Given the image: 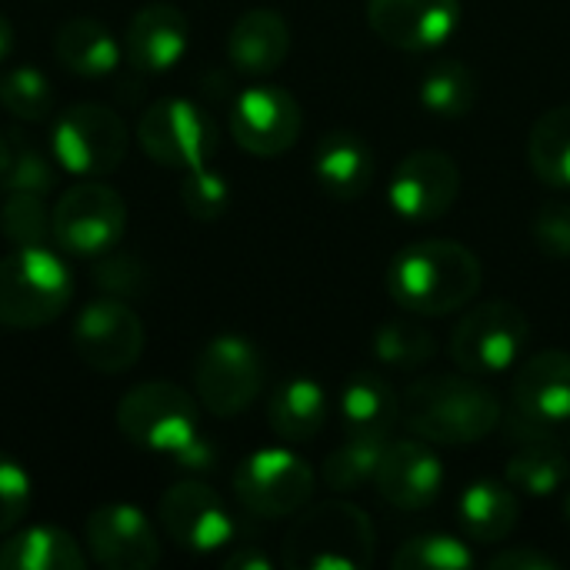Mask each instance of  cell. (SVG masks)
<instances>
[{
    "label": "cell",
    "instance_id": "10",
    "mask_svg": "<svg viewBox=\"0 0 570 570\" xmlns=\"http://www.w3.org/2000/svg\"><path fill=\"white\" fill-rule=\"evenodd\" d=\"M264 387V357L261 351L237 337H214L194 364V394L197 404L214 417H240Z\"/></svg>",
    "mask_w": 570,
    "mask_h": 570
},
{
    "label": "cell",
    "instance_id": "1",
    "mask_svg": "<svg viewBox=\"0 0 570 570\" xmlns=\"http://www.w3.org/2000/svg\"><path fill=\"white\" fill-rule=\"evenodd\" d=\"M484 271L478 254L448 237L414 240L387 267V294L417 317H448L464 311L481 291Z\"/></svg>",
    "mask_w": 570,
    "mask_h": 570
},
{
    "label": "cell",
    "instance_id": "8",
    "mask_svg": "<svg viewBox=\"0 0 570 570\" xmlns=\"http://www.w3.org/2000/svg\"><path fill=\"white\" fill-rule=\"evenodd\" d=\"M127 230V204L104 180H83L50 210V237L73 257H104L120 244Z\"/></svg>",
    "mask_w": 570,
    "mask_h": 570
},
{
    "label": "cell",
    "instance_id": "9",
    "mask_svg": "<svg viewBox=\"0 0 570 570\" xmlns=\"http://www.w3.org/2000/svg\"><path fill=\"white\" fill-rule=\"evenodd\" d=\"M130 134L117 110L104 104H73L53 120L50 150L57 167L77 177H104L120 167Z\"/></svg>",
    "mask_w": 570,
    "mask_h": 570
},
{
    "label": "cell",
    "instance_id": "2",
    "mask_svg": "<svg viewBox=\"0 0 570 570\" xmlns=\"http://www.w3.org/2000/svg\"><path fill=\"white\" fill-rule=\"evenodd\" d=\"M401 421L428 444L464 448L491 438L504 421V407L474 374H431L401 397Z\"/></svg>",
    "mask_w": 570,
    "mask_h": 570
},
{
    "label": "cell",
    "instance_id": "14",
    "mask_svg": "<svg viewBox=\"0 0 570 570\" xmlns=\"http://www.w3.org/2000/svg\"><path fill=\"white\" fill-rule=\"evenodd\" d=\"M304 130V110L297 97L284 87L261 83L237 94L230 107V134L240 150L254 157L287 154Z\"/></svg>",
    "mask_w": 570,
    "mask_h": 570
},
{
    "label": "cell",
    "instance_id": "22",
    "mask_svg": "<svg viewBox=\"0 0 570 570\" xmlns=\"http://www.w3.org/2000/svg\"><path fill=\"white\" fill-rule=\"evenodd\" d=\"M314 177L337 200H357L377 177L374 150L351 130H331L314 147Z\"/></svg>",
    "mask_w": 570,
    "mask_h": 570
},
{
    "label": "cell",
    "instance_id": "20",
    "mask_svg": "<svg viewBox=\"0 0 570 570\" xmlns=\"http://www.w3.org/2000/svg\"><path fill=\"white\" fill-rule=\"evenodd\" d=\"M187 40H190V23L180 7L147 3L130 17L124 33V50L134 70L164 73L187 53Z\"/></svg>",
    "mask_w": 570,
    "mask_h": 570
},
{
    "label": "cell",
    "instance_id": "5",
    "mask_svg": "<svg viewBox=\"0 0 570 570\" xmlns=\"http://www.w3.org/2000/svg\"><path fill=\"white\" fill-rule=\"evenodd\" d=\"M570 428V351H541L528 357L511 381V411L504 417L508 438H561Z\"/></svg>",
    "mask_w": 570,
    "mask_h": 570
},
{
    "label": "cell",
    "instance_id": "23",
    "mask_svg": "<svg viewBox=\"0 0 570 570\" xmlns=\"http://www.w3.org/2000/svg\"><path fill=\"white\" fill-rule=\"evenodd\" d=\"M521 518V501L508 481H474L458 501V521L478 544H501Z\"/></svg>",
    "mask_w": 570,
    "mask_h": 570
},
{
    "label": "cell",
    "instance_id": "18",
    "mask_svg": "<svg viewBox=\"0 0 570 570\" xmlns=\"http://www.w3.org/2000/svg\"><path fill=\"white\" fill-rule=\"evenodd\" d=\"M441 488H444V464L428 448V441L421 438L387 441L374 474V491L384 504L397 511H424L441 498Z\"/></svg>",
    "mask_w": 570,
    "mask_h": 570
},
{
    "label": "cell",
    "instance_id": "28",
    "mask_svg": "<svg viewBox=\"0 0 570 570\" xmlns=\"http://www.w3.org/2000/svg\"><path fill=\"white\" fill-rule=\"evenodd\" d=\"M504 478L514 491H524L531 498H548L568 484L570 451L561 444V438L518 441V451L511 454Z\"/></svg>",
    "mask_w": 570,
    "mask_h": 570
},
{
    "label": "cell",
    "instance_id": "13",
    "mask_svg": "<svg viewBox=\"0 0 570 570\" xmlns=\"http://www.w3.org/2000/svg\"><path fill=\"white\" fill-rule=\"evenodd\" d=\"M147 334L140 314L124 297H97L73 321V347L97 374H124L144 354Z\"/></svg>",
    "mask_w": 570,
    "mask_h": 570
},
{
    "label": "cell",
    "instance_id": "12",
    "mask_svg": "<svg viewBox=\"0 0 570 570\" xmlns=\"http://www.w3.org/2000/svg\"><path fill=\"white\" fill-rule=\"evenodd\" d=\"M314 494V471L284 448H264L234 471V498L254 518H291Z\"/></svg>",
    "mask_w": 570,
    "mask_h": 570
},
{
    "label": "cell",
    "instance_id": "38",
    "mask_svg": "<svg viewBox=\"0 0 570 570\" xmlns=\"http://www.w3.org/2000/svg\"><path fill=\"white\" fill-rule=\"evenodd\" d=\"M30 511V478L20 461L0 454V538L10 534Z\"/></svg>",
    "mask_w": 570,
    "mask_h": 570
},
{
    "label": "cell",
    "instance_id": "41",
    "mask_svg": "<svg viewBox=\"0 0 570 570\" xmlns=\"http://www.w3.org/2000/svg\"><path fill=\"white\" fill-rule=\"evenodd\" d=\"M488 568L494 570H561V564L538 551V548H508V551H498L488 558Z\"/></svg>",
    "mask_w": 570,
    "mask_h": 570
},
{
    "label": "cell",
    "instance_id": "33",
    "mask_svg": "<svg viewBox=\"0 0 570 570\" xmlns=\"http://www.w3.org/2000/svg\"><path fill=\"white\" fill-rule=\"evenodd\" d=\"M0 107L17 120H47L53 110V87L43 70L20 63L0 73Z\"/></svg>",
    "mask_w": 570,
    "mask_h": 570
},
{
    "label": "cell",
    "instance_id": "16",
    "mask_svg": "<svg viewBox=\"0 0 570 570\" xmlns=\"http://www.w3.org/2000/svg\"><path fill=\"white\" fill-rule=\"evenodd\" d=\"M461 194V167L451 154L421 147L411 150L391 174L387 197L391 207L417 224L444 217Z\"/></svg>",
    "mask_w": 570,
    "mask_h": 570
},
{
    "label": "cell",
    "instance_id": "7",
    "mask_svg": "<svg viewBox=\"0 0 570 570\" xmlns=\"http://www.w3.org/2000/svg\"><path fill=\"white\" fill-rule=\"evenodd\" d=\"M528 317L511 301H484L454 324L448 351L464 374H501L518 364L528 344Z\"/></svg>",
    "mask_w": 570,
    "mask_h": 570
},
{
    "label": "cell",
    "instance_id": "29",
    "mask_svg": "<svg viewBox=\"0 0 570 570\" xmlns=\"http://www.w3.org/2000/svg\"><path fill=\"white\" fill-rule=\"evenodd\" d=\"M528 160L541 184L570 190V104L544 110L528 137Z\"/></svg>",
    "mask_w": 570,
    "mask_h": 570
},
{
    "label": "cell",
    "instance_id": "4",
    "mask_svg": "<svg viewBox=\"0 0 570 570\" xmlns=\"http://www.w3.org/2000/svg\"><path fill=\"white\" fill-rule=\"evenodd\" d=\"M73 297L67 264L43 244L0 257V327L37 331L57 321Z\"/></svg>",
    "mask_w": 570,
    "mask_h": 570
},
{
    "label": "cell",
    "instance_id": "27",
    "mask_svg": "<svg viewBox=\"0 0 570 570\" xmlns=\"http://www.w3.org/2000/svg\"><path fill=\"white\" fill-rule=\"evenodd\" d=\"M80 544L53 524H33L0 544V570H83Z\"/></svg>",
    "mask_w": 570,
    "mask_h": 570
},
{
    "label": "cell",
    "instance_id": "6",
    "mask_svg": "<svg viewBox=\"0 0 570 570\" xmlns=\"http://www.w3.org/2000/svg\"><path fill=\"white\" fill-rule=\"evenodd\" d=\"M197 401L170 381H144L117 404L120 434L154 454H177L200 434Z\"/></svg>",
    "mask_w": 570,
    "mask_h": 570
},
{
    "label": "cell",
    "instance_id": "26",
    "mask_svg": "<svg viewBox=\"0 0 570 570\" xmlns=\"http://www.w3.org/2000/svg\"><path fill=\"white\" fill-rule=\"evenodd\" d=\"M53 57L77 77H107L120 63V43L100 20L70 17L53 33Z\"/></svg>",
    "mask_w": 570,
    "mask_h": 570
},
{
    "label": "cell",
    "instance_id": "15",
    "mask_svg": "<svg viewBox=\"0 0 570 570\" xmlns=\"http://www.w3.org/2000/svg\"><path fill=\"white\" fill-rule=\"evenodd\" d=\"M157 521L164 534L190 554L220 551L234 538V518L227 504L204 481L170 484L157 501Z\"/></svg>",
    "mask_w": 570,
    "mask_h": 570
},
{
    "label": "cell",
    "instance_id": "21",
    "mask_svg": "<svg viewBox=\"0 0 570 570\" xmlns=\"http://www.w3.org/2000/svg\"><path fill=\"white\" fill-rule=\"evenodd\" d=\"M291 53V27L274 7L244 10L227 33V60L237 73L267 77Z\"/></svg>",
    "mask_w": 570,
    "mask_h": 570
},
{
    "label": "cell",
    "instance_id": "17",
    "mask_svg": "<svg viewBox=\"0 0 570 570\" xmlns=\"http://www.w3.org/2000/svg\"><path fill=\"white\" fill-rule=\"evenodd\" d=\"M83 544L94 564L107 570H150L160 561V541L144 511L104 504L83 524Z\"/></svg>",
    "mask_w": 570,
    "mask_h": 570
},
{
    "label": "cell",
    "instance_id": "30",
    "mask_svg": "<svg viewBox=\"0 0 570 570\" xmlns=\"http://www.w3.org/2000/svg\"><path fill=\"white\" fill-rule=\"evenodd\" d=\"M478 100V80L461 60H438L421 80V104L444 120L468 117Z\"/></svg>",
    "mask_w": 570,
    "mask_h": 570
},
{
    "label": "cell",
    "instance_id": "19",
    "mask_svg": "<svg viewBox=\"0 0 570 570\" xmlns=\"http://www.w3.org/2000/svg\"><path fill=\"white\" fill-rule=\"evenodd\" d=\"M367 23L384 43L424 53L461 27V0H367Z\"/></svg>",
    "mask_w": 570,
    "mask_h": 570
},
{
    "label": "cell",
    "instance_id": "37",
    "mask_svg": "<svg viewBox=\"0 0 570 570\" xmlns=\"http://www.w3.org/2000/svg\"><path fill=\"white\" fill-rule=\"evenodd\" d=\"M53 184H57L53 160L43 150H37L30 140L13 137V164L3 180V190H23V194L43 197L47 190H53Z\"/></svg>",
    "mask_w": 570,
    "mask_h": 570
},
{
    "label": "cell",
    "instance_id": "44",
    "mask_svg": "<svg viewBox=\"0 0 570 570\" xmlns=\"http://www.w3.org/2000/svg\"><path fill=\"white\" fill-rule=\"evenodd\" d=\"M13 137H7V134H0V187H3V180H7V174H10V164H13V144H10Z\"/></svg>",
    "mask_w": 570,
    "mask_h": 570
},
{
    "label": "cell",
    "instance_id": "42",
    "mask_svg": "<svg viewBox=\"0 0 570 570\" xmlns=\"http://www.w3.org/2000/svg\"><path fill=\"white\" fill-rule=\"evenodd\" d=\"M174 461H177L184 471H210V468H214V448L197 434L190 444H184V448L174 454Z\"/></svg>",
    "mask_w": 570,
    "mask_h": 570
},
{
    "label": "cell",
    "instance_id": "40",
    "mask_svg": "<svg viewBox=\"0 0 570 570\" xmlns=\"http://www.w3.org/2000/svg\"><path fill=\"white\" fill-rule=\"evenodd\" d=\"M144 267H140V261L137 257H130V254H104V261L97 264V271H94V284L100 287V291H107V294H114V297H130V294H137L140 287H144Z\"/></svg>",
    "mask_w": 570,
    "mask_h": 570
},
{
    "label": "cell",
    "instance_id": "3",
    "mask_svg": "<svg viewBox=\"0 0 570 570\" xmlns=\"http://www.w3.org/2000/svg\"><path fill=\"white\" fill-rule=\"evenodd\" d=\"M374 554V521L351 501H324L304 511L281 544V564L291 570H367Z\"/></svg>",
    "mask_w": 570,
    "mask_h": 570
},
{
    "label": "cell",
    "instance_id": "25",
    "mask_svg": "<svg viewBox=\"0 0 570 570\" xmlns=\"http://www.w3.org/2000/svg\"><path fill=\"white\" fill-rule=\"evenodd\" d=\"M341 417L347 434L391 438L401 421V397L381 374L357 371L341 387Z\"/></svg>",
    "mask_w": 570,
    "mask_h": 570
},
{
    "label": "cell",
    "instance_id": "35",
    "mask_svg": "<svg viewBox=\"0 0 570 570\" xmlns=\"http://www.w3.org/2000/svg\"><path fill=\"white\" fill-rule=\"evenodd\" d=\"M0 230L13 247H33L50 237V210L40 194L7 190L0 204Z\"/></svg>",
    "mask_w": 570,
    "mask_h": 570
},
{
    "label": "cell",
    "instance_id": "32",
    "mask_svg": "<svg viewBox=\"0 0 570 570\" xmlns=\"http://www.w3.org/2000/svg\"><path fill=\"white\" fill-rule=\"evenodd\" d=\"M438 351L434 334L414 321H387L374 331V357L394 371H417Z\"/></svg>",
    "mask_w": 570,
    "mask_h": 570
},
{
    "label": "cell",
    "instance_id": "46",
    "mask_svg": "<svg viewBox=\"0 0 570 570\" xmlns=\"http://www.w3.org/2000/svg\"><path fill=\"white\" fill-rule=\"evenodd\" d=\"M564 514H568V521H570V491H568V498H564Z\"/></svg>",
    "mask_w": 570,
    "mask_h": 570
},
{
    "label": "cell",
    "instance_id": "24",
    "mask_svg": "<svg viewBox=\"0 0 570 570\" xmlns=\"http://www.w3.org/2000/svg\"><path fill=\"white\" fill-rule=\"evenodd\" d=\"M327 411H331V401H327V391L317 381L291 377L271 394L267 424H271V431L277 438H284L291 444H301V441H311V438H317L324 431Z\"/></svg>",
    "mask_w": 570,
    "mask_h": 570
},
{
    "label": "cell",
    "instance_id": "45",
    "mask_svg": "<svg viewBox=\"0 0 570 570\" xmlns=\"http://www.w3.org/2000/svg\"><path fill=\"white\" fill-rule=\"evenodd\" d=\"M10 50H13V23L0 13V63L10 57Z\"/></svg>",
    "mask_w": 570,
    "mask_h": 570
},
{
    "label": "cell",
    "instance_id": "43",
    "mask_svg": "<svg viewBox=\"0 0 570 570\" xmlns=\"http://www.w3.org/2000/svg\"><path fill=\"white\" fill-rule=\"evenodd\" d=\"M224 568L227 570H271V558L257 548V544H244V548H237L234 554H227L224 558Z\"/></svg>",
    "mask_w": 570,
    "mask_h": 570
},
{
    "label": "cell",
    "instance_id": "11",
    "mask_svg": "<svg viewBox=\"0 0 570 570\" xmlns=\"http://www.w3.org/2000/svg\"><path fill=\"white\" fill-rule=\"evenodd\" d=\"M137 144L160 167L194 170L214 157L217 127L204 107L184 97H164L150 104L137 120Z\"/></svg>",
    "mask_w": 570,
    "mask_h": 570
},
{
    "label": "cell",
    "instance_id": "31",
    "mask_svg": "<svg viewBox=\"0 0 570 570\" xmlns=\"http://www.w3.org/2000/svg\"><path fill=\"white\" fill-rule=\"evenodd\" d=\"M384 448H387V438L347 434V441L337 444L321 468L324 484L337 494H351L364 484H374L377 461H381Z\"/></svg>",
    "mask_w": 570,
    "mask_h": 570
},
{
    "label": "cell",
    "instance_id": "34",
    "mask_svg": "<svg viewBox=\"0 0 570 570\" xmlns=\"http://www.w3.org/2000/svg\"><path fill=\"white\" fill-rule=\"evenodd\" d=\"M391 564L394 570H468L474 568V554L451 534H421L404 541Z\"/></svg>",
    "mask_w": 570,
    "mask_h": 570
},
{
    "label": "cell",
    "instance_id": "36",
    "mask_svg": "<svg viewBox=\"0 0 570 570\" xmlns=\"http://www.w3.org/2000/svg\"><path fill=\"white\" fill-rule=\"evenodd\" d=\"M180 204L184 210L194 217V220H217L227 214L230 207V184L210 170L207 164L204 167H194V170H184V180H180Z\"/></svg>",
    "mask_w": 570,
    "mask_h": 570
},
{
    "label": "cell",
    "instance_id": "39",
    "mask_svg": "<svg viewBox=\"0 0 570 570\" xmlns=\"http://www.w3.org/2000/svg\"><path fill=\"white\" fill-rule=\"evenodd\" d=\"M534 244L544 257L570 261V200H548L534 217Z\"/></svg>",
    "mask_w": 570,
    "mask_h": 570
}]
</instances>
